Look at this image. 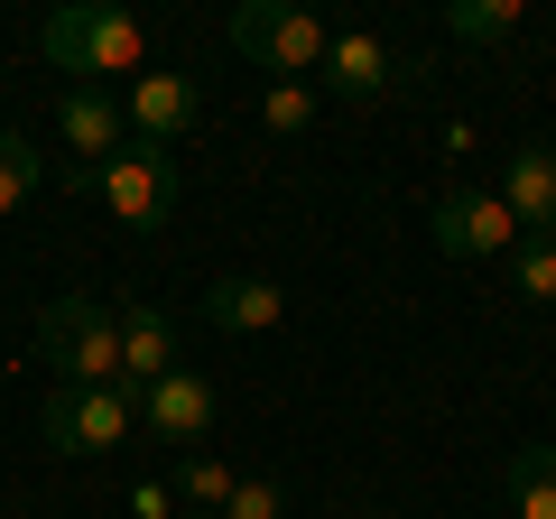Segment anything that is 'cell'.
Here are the masks:
<instances>
[{"label":"cell","instance_id":"6da1fadb","mask_svg":"<svg viewBox=\"0 0 556 519\" xmlns=\"http://www.w3.org/2000/svg\"><path fill=\"white\" fill-rule=\"evenodd\" d=\"M38 362L56 390H130L121 371V316L102 298H47L38 306Z\"/></svg>","mask_w":556,"mask_h":519},{"label":"cell","instance_id":"7a4b0ae2","mask_svg":"<svg viewBox=\"0 0 556 519\" xmlns=\"http://www.w3.org/2000/svg\"><path fill=\"white\" fill-rule=\"evenodd\" d=\"M38 47L56 56V75H139V56H149V28L130 20V10H112V0H65L56 20L38 28Z\"/></svg>","mask_w":556,"mask_h":519},{"label":"cell","instance_id":"3957f363","mask_svg":"<svg viewBox=\"0 0 556 519\" xmlns=\"http://www.w3.org/2000/svg\"><path fill=\"white\" fill-rule=\"evenodd\" d=\"M232 47L260 65V75L306 84V75H325V47H334V28H325L316 10H298V0H241V10H232Z\"/></svg>","mask_w":556,"mask_h":519},{"label":"cell","instance_id":"277c9868","mask_svg":"<svg viewBox=\"0 0 556 519\" xmlns=\"http://www.w3.org/2000/svg\"><path fill=\"white\" fill-rule=\"evenodd\" d=\"M427 232H437L445 260H510L519 251V214L492 186H445V195L427 204Z\"/></svg>","mask_w":556,"mask_h":519},{"label":"cell","instance_id":"5b68a950","mask_svg":"<svg viewBox=\"0 0 556 519\" xmlns=\"http://www.w3.org/2000/svg\"><path fill=\"white\" fill-rule=\"evenodd\" d=\"M38 427H47L56 455H112V445H130L139 400H130V390H47Z\"/></svg>","mask_w":556,"mask_h":519},{"label":"cell","instance_id":"8992f818","mask_svg":"<svg viewBox=\"0 0 556 519\" xmlns=\"http://www.w3.org/2000/svg\"><path fill=\"white\" fill-rule=\"evenodd\" d=\"M93 195L112 204L130 232H159V223L177 214V159H167V149H121L112 167H93Z\"/></svg>","mask_w":556,"mask_h":519},{"label":"cell","instance_id":"52a82bcc","mask_svg":"<svg viewBox=\"0 0 556 519\" xmlns=\"http://www.w3.org/2000/svg\"><path fill=\"white\" fill-rule=\"evenodd\" d=\"M214 380L204 371H167V380H149L139 390V427L159 445H177V455H204V436H214Z\"/></svg>","mask_w":556,"mask_h":519},{"label":"cell","instance_id":"ba28073f","mask_svg":"<svg viewBox=\"0 0 556 519\" xmlns=\"http://www.w3.org/2000/svg\"><path fill=\"white\" fill-rule=\"evenodd\" d=\"M121 112H130L139 149H177L186 130L204 121V93H195V75H130V93H121Z\"/></svg>","mask_w":556,"mask_h":519},{"label":"cell","instance_id":"9c48e42d","mask_svg":"<svg viewBox=\"0 0 556 519\" xmlns=\"http://www.w3.org/2000/svg\"><path fill=\"white\" fill-rule=\"evenodd\" d=\"M56 140L75 149V167H112L121 149H130V112H121V93L75 84V93L56 102Z\"/></svg>","mask_w":556,"mask_h":519},{"label":"cell","instance_id":"30bf717a","mask_svg":"<svg viewBox=\"0 0 556 519\" xmlns=\"http://www.w3.org/2000/svg\"><path fill=\"white\" fill-rule=\"evenodd\" d=\"M399 75H417V65L390 56L371 28H334V47H325V93H343V102H380V93H399Z\"/></svg>","mask_w":556,"mask_h":519},{"label":"cell","instance_id":"8fae6325","mask_svg":"<svg viewBox=\"0 0 556 519\" xmlns=\"http://www.w3.org/2000/svg\"><path fill=\"white\" fill-rule=\"evenodd\" d=\"M112 316H121V371H130V400H139L149 380L177 371V316H167V306H149V298L112 306Z\"/></svg>","mask_w":556,"mask_h":519},{"label":"cell","instance_id":"7c38bea8","mask_svg":"<svg viewBox=\"0 0 556 519\" xmlns=\"http://www.w3.org/2000/svg\"><path fill=\"white\" fill-rule=\"evenodd\" d=\"M278 316H288L278 279H214L204 288V325L214 334H278Z\"/></svg>","mask_w":556,"mask_h":519},{"label":"cell","instance_id":"4fadbf2b","mask_svg":"<svg viewBox=\"0 0 556 519\" xmlns=\"http://www.w3.org/2000/svg\"><path fill=\"white\" fill-rule=\"evenodd\" d=\"M492 195L519 214V232H556V149H510Z\"/></svg>","mask_w":556,"mask_h":519},{"label":"cell","instance_id":"5bb4252c","mask_svg":"<svg viewBox=\"0 0 556 519\" xmlns=\"http://www.w3.org/2000/svg\"><path fill=\"white\" fill-rule=\"evenodd\" d=\"M501 492H510V519H556V445H519L501 464Z\"/></svg>","mask_w":556,"mask_h":519},{"label":"cell","instance_id":"9a60e30c","mask_svg":"<svg viewBox=\"0 0 556 519\" xmlns=\"http://www.w3.org/2000/svg\"><path fill=\"white\" fill-rule=\"evenodd\" d=\"M47 186V159H38V140H28V130H0V223L20 214L28 195H38Z\"/></svg>","mask_w":556,"mask_h":519},{"label":"cell","instance_id":"2e32d148","mask_svg":"<svg viewBox=\"0 0 556 519\" xmlns=\"http://www.w3.org/2000/svg\"><path fill=\"white\" fill-rule=\"evenodd\" d=\"M232 464H223V455H177V482H167V492H177V501H195V519H223V501H232Z\"/></svg>","mask_w":556,"mask_h":519},{"label":"cell","instance_id":"e0dca14e","mask_svg":"<svg viewBox=\"0 0 556 519\" xmlns=\"http://www.w3.org/2000/svg\"><path fill=\"white\" fill-rule=\"evenodd\" d=\"M510 298L556 306V232H519V251H510Z\"/></svg>","mask_w":556,"mask_h":519},{"label":"cell","instance_id":"ac0fdd59","mask_svg":"<svg viewBox=\"0 0 556 519\" xmlns=\"http://www.w3.org/2000/svg\"><path fill=\"white\" fill-rule=\"evenodd\" d=\"M445 28H455L464 47H492V38H510V28H519V0H455Z\"/></svg>","mask_w":556,"mask_h":519},{"label":"cell","instance_id":"d6986e66","mask_svg":"<svg viewBox=\"0 0 556 519\" xmlns=\"http://www.w3.org/2000/svg\"><path fill=\"white\" fill-rule=\"evenodd\" d=\"M306 121H316V84H269V102H260V130H269V140H298Z\"/></svg>","mask_w":556,"mask_h":519},{"label":"cell","instance_id":"ffe728a7","mask_svg":"<svg viewBox=\"0 0 556 519\" xmlns=\"http://www.w3.org/2000/svg\"><path fill=\"white\" fill-rule=\"evenodd\" d=\"M223 519H288V492H278L269 473H241L232 501H223Z\"/></svg>","mask_w":556,"mask_h":519},{"label":"cell","instance_id":"44dd1931","mask_svg":"<svg viewBox=\"0 0 556 519\" xmlns=\"http://www.w3.org/2000/svg\"><path fill=\"white\" fill-rule=\"evenodd\" d=\"M167 501H177V492H167V482H149V492H139L130 510H139V519H167Z\"/></svg>","mask_w":556,"mask_h":519}]
</instances>
